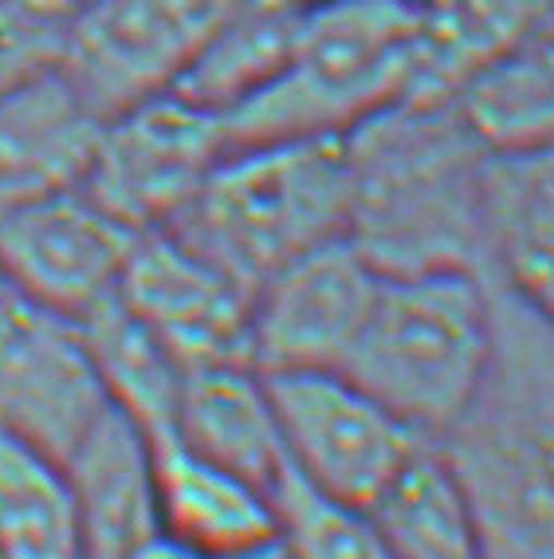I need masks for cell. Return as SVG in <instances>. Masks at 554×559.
Returning <instances> with one entry per match:
<instances>
[{
    "mask_svg": "<svg viewBox=\"0 0 554 559\" xmlns=\"http://www.w3.org/2000/svg\"><path fill=\"white\" fill-rule=\"evenodd\" d=\"M0 559H87L68 473L0 433Z\"/></svg>",
    "mask_w": 554,
    "mask_h": 559,
    "instance_id": "cell-23",
    "label": "cell"
},
{
    "mask_svg": "<svg viewBox=\"0 0 554 559\" xmlns=\"http://www.w3.org/2000/svg\"><path fill=\"white\" fill-rule=\"evenodd\" d=\"M80 328L110 406L127 414L146 438H166L173 430L185 367L119 300L83 316Z\"/></svg>",
    "mask_w": 554,
    "mask_h": 559,
    "instance_id": "cell-22",
    "label": "cell"
},
{
    "mask_svg": "<svg viewBox=\"0 0 554 559\" xmlns=\"http://www.w3.org/2000/svg\"><path fill=\"white\" fill-rule=\"evenodd\" d=\"M366 512L394 559H487L472 500L436 445L417 453Z\"/></svg>",
    "mask_w": 554,
    "mask_h": 559,
    "instance_id": "cell-19",
    "label": "cell"
},
{
    "mask_svg": "<svg viewBox=\"0 0 554 559\" xmlns=\"http://www.w3.org/2000/svg\"><path fill=\"white\" fill-rule=\"evenodd\" d=\"M138 237L75 186L0 217V280L44 308L83 320L115 300Z\"/></svg>",
    "mask_w": 554,
    "mask_h": 559,
    "instance_id": "cell-11",
    "label": "cell"
},
{
    "mask_svg": "<svg viewBox=\"0 0 554 559\" xmlns=\"http://www.w3.org/2000/svg\"><path fill=\"white\" fill-rule=\"evenodd\" d=\"M232 559H299V551L291 548L288 536H284V532H276V536L260 539L256 548L240 551V556H232Z\"/></svg>",
    "mask_w": 554,
    "mask_h": 559,
    "instance_id": "cell-26",
    "label": "cell"
},
{
    "mask_svg": "<svg viewBox=\"0 0 554 559\" xmlns=\"http://www.w3.org/2000/svg\"><path fill=\"white\" fill-rule=\"evenodd\" d=\"M87 559H134L158 539L154 450L149 438L110 406L63 461Z\"/></svg>",
    "mask_w": 554,
    "mask_h": 559,
    "instance_id": "cell-15",
    "label": "cell"
},
{
    "mask_svg": "<svg viewBox=\"0 0 554 559\" xmlns=\"http://www.w3.org/2000/svg\"><path fill=\"white\" fill-rule=\"evenodd\" d=\"M377 272L347 237L291 260L252 292L248 355L260 374L342 370L377 296Z\"/></svg>",
    "mask_w": 554,
    "mask_h": 559,
    "instance_id": "cell-10",
    "label": "cell"
},
{
    "mask_svg": "<svg viewBox=\"0 0 554 559\" xmlns=\"http://www.w3.org/2000/svg\"><path fill=\"white\" fill-rule=\"evenodd\" d=\"M134 559H197V556H189V551L173 548V544H166V539H149L146 548H142Z\"/></svg>",
    "mask_w": 554,
    "mask_h": 559,
    "instance_id": "cell-27",
    "label": "cell"
},
{
    "mask_svg": "<svg viewBox=\"0 0 554 559\" xmlns=\"http://www.w3.org/2000/svg\"><path fill=\"white\" fill-rule=\"evenodd\" d=\"M487 276L554 331V151L492 154Z\"/></svg>",
    "mask_w": 554,
    "mask_h": 559,
    "instance_id": "cell-17",
    "label": "cell"
},
{
    "mask_svg": "<svg viewBox=\"0 0 554 559\" xmlns=\"http://www.w3.org/2000/svg\"><path fill=\"white\" fill-rule=\"evenodd\" d=\"M115 300L185 370L252 362V296L169 229L142 233L122 269Z\"/></svg>",
    "mask_w": 554,
    "mask_h": 559,
    "instance_id": "cell-12",
    "label": "cell"
},
{
    "mask_svg": "<svg viewBox=\"0 0 554 559\" xmlns=\"http://www.w3.org/2000/svg\"><path fill=\"white\" fill-rule=\"evenodd\" d=\"M347 229L377 276H487L492 151L456 99H406L342 134Z\"/></svg>",
    "mask_w": 554,
    "mask_h": 559,
    "instance_id": "cell-1",
    "label": "cell"
},
{
    "mask_svg": "<svg viewBox=\"0 0 554 559\" xmlns=\"http://www.w3.org/2000/svg\"><path fill=\"white\" fill-rule=\"evenodd\" d=\"M347 229L342 139L228 146L169 233L252 292Z\"/></svg>",
    "mask_w": 554,
    "mask_h": 559,
    "instance_id": "cell-4",
    "label": "cell"
},
{
    "mask_svg": "<svg viewBox=\"0 0 554 559\" xmlns=\"http://www.w3.org/2000/svg\"><path fill=\"white\" fill-rule=\"evenodd\" d=\"M279 532L299 551V559H394L370 512L323 500L308 485L284 473L276 485Z\"/></svg>",
    "mask_w": 554,
    "mask_h": 559,
    "instance_id": "cell-24",
    "label": "cell"
},
{
    "mask_svg": "<svg viewBox=\"0 0 554 559\" xmlns=\"http://www.w3.org/2000/svg\"><path fill=\"white\" fill-rule=\"evenodd\" d=\"M296 4H327V0H296Z\"/></svg>",
    "mask_w": 554,
    "mask_h": 559,
    "instance_id": "cell-28",
    "label": "cell"
},
{
    "mask_svg": "<svg viewBox=\"0 0 554 559\" xmlns=\"http://www.w3.org/2000/svg\"><path fill=\"white\" fill-rule=\"evenodd\" d=\"M554 21V0H417V99H456L468 83Z\"/></svg>",
    "mask_w": 554,
    "mask_h": 559,
    "instance_id": "cell-18",
    "label": "cell"
},
{
    "mask_svg": "<svg viewBox=\"0 0 554 559\" xmlns=\"http://www.w3.org/2000/svg\"><path fill=\"white\" fill-rule=\"evenodd\" d=\"M308 4L296 0H244L225 28L208 40L197 63L178 83V95L228 119L248 99H256L291 60Z\"/></svg>",
    "mask_w": 554,
    "mask_h": 559,
    "instance_id": "cell-20",
    "label": "cell"
},
{
    "mask_svg": "<svg viewBox=\"0 0 554 559\" xmlns=\"http://www.w3.org/2000/svg\"><path fill=\"white\" fill-rule=\"evenodd\" d=\"M99 127L60 63L0 91V217L83 186Z\"/></svg>",
    "mask_w": 554,
    "mask_h": 559,
    "instance_id": "cell-13",
    "label": "cell"
},
{
    "mask_svg": "<svg viewBox=\"0 0 554 559\" xmlns=\"http://www.w3.org/2000/svg\"><path fill=\"white\" fill-rule=\"evenodd\" d=\"M173 438L197 457L276 492L288 473L267 382L252 362L185 370L173 409Z\"/></svg>",
    "mask_w": 554,
    "mask_h": 559,
    "instance_id": "cell-16",
    "label": "cell"
},
{
    "mask_svg": "<svg viewBox=\"0 0 554 559\" xmlns=\"http://www.w3.org/2000/svg\"><path fill=\"white\" fill-rule=\"evenodd\" d=\"M0 288H4V280H0Z\"/></svg>",
    "mask_w": 554,
    "mask_h": 559,
    "instance_id": "cell-30",
    "label": "cell"
},
{
    "mask_svg": "<svg viewBox=\"0 0 554 559\" xmlns=\"http://www.w3.org/2000/svg\"><path fill=\"white\" fill-rule=\"evenodd\" d=\"M63 0H0V91L60 63Z\"/></svg>",
    "mask_w": 554,
    "mask_h": 559,
    "instance_id": "cell-25",
    "label": "cell"
},
{
    "mask_svg": "<svg viewBox=\"0 0 554 559\" xmlns=\"http://www.w3.org/2000/svg\"><path fill=\"white\" fill-rule=\"evenodd\" d=\"M63 4H68V9H75V4H87V0H63Z\"/></svg>",
    "mask_w": 554,
    "mask_h": 559,
    "instance_id": "cell-29",
    "label": "cell"
},
{
    "mask_svg": "<svg viewBox=\"0 0 554 559\" xmlns=\"http://www.w3.org/2000/svg\"><path fill=\"white\" fill-rule=\"evenodd\" d=\"M244 0H87L68 12L60 71L99 119L178 91Z\"/></svg>",
    "mask_w": 554,
    "mask_h": 559,
    "instance_id": "cell-7",
    "label": "cell"
},
{
    "mask_svg": "<svg viewBox=\"0 0 554 559\" xmlns=\"http://www.w3.org/2000/svg\"><path fill=\"white\" fill-rule=\"evenodd\" d=\"M288 473L323 500L366 512L417 453V438L342 370L264 374Z\"/></svg>",
    "mask_w": 554,
    "mask_h": 559,
    "instance_id": "cell-6",
    "label": "cell"
},
{
    "mask_svg": "<svg viewBox=\"0 0 554 559\" xmlns=\"http://www.w3.org/2000/svg\"><path fill=\"white\" fill-rule=\"evenodd\" d=\"M158 539L197 559H232L279 532L276 497L185 450L173 433L149 438Z\"/></svg>",
    "mask_w": 554,
    "mask_h": 559,
    "instance_id": "cell-14",
    "label": "cell"
},
{
    "mask_svg": "<svg viewBox=\"0 0 554 559\" xmlns=\"http://www.w3.org/2000/svg\"><path fill=\"white\" fill-rule=\"evenodd\" d=\"M495 350V284L480 272L382 276L342 374L441 441L487 379Z\"/></svg>",
    "mask_w": 554,
    "mask_h": 559,
    "instance_id": "cell-3",
    "label": "cell"
},
{
    "mask_svg": "<svg viewBox=\"0 0 554 559\" xmlns=\"http://www.w3.org/2000/svg\"><path fill=\"white\" fill-rule=\"evenodd\" d=\"M436 450L472 500L487 559H554V331L499 284L487 379Z\"/></svg>",
    "mask_w": 554,
    "mask_h": 559,
    "instance_id": "cell-2",
    "label": "cell"
},
{
    "mask_svg": "<svg viewBox=\"0 0 554 559\" xmlns=\"http://www.w3.org/2000/svg\"><path fill=\"white\" fill-rule=\"evenodd\" d=\"M492 154L554 151V21L456 95Z\"/></svg>",
    "mask_w": 554,
    "mask_h": 559,
    "instance_id": "cell-21",
    "label": "cell"
},
{
    "mask_svg": "<svg viewBox=\"0 0 554 559\" xmlns=\"http://www.w3.org/2000/svg\"><path fill=\"white\" fill-rule=\"evenodd\" d=\"M107 409L80 320L0 288V433L63 465Z\"/></svg>",
    "mask_w": 554,
    "mask_h": 559,
    "instance_id": "cell-9",
    "label": "cell"
},
{
    "mask_svg": "<svg viewBox=\"0 0 554 559\" xmlns=\"http://www.w3.org/2000/svg\"><path fill=\"white\" fill-rule=\"evenodd\" d=\"M417 0L308 4L291 60L225 119L228 146L276 139H342L413 95Z\"/></svg>",
    "mask_w": 554,
    "mask_h": 559,
    "instance_id": "cell-5",
    "label": "cell"
},
{
    "mask_svg": "<svg viewBox=\"0 0 554 559\" xmlns=\"http://www.w3.org/2000/svg\"><path fill=\"white\" fill-rule=\"evenodd\" d=\"M225 151V119L169 91L103 119L83 190L134 233H158L181 217Z\"/></svg>",
    "mask_w": 554,
    "mask_h": 559,
    "instance_id": "cell-8",
    "label": "cell"
}]
</instances>
